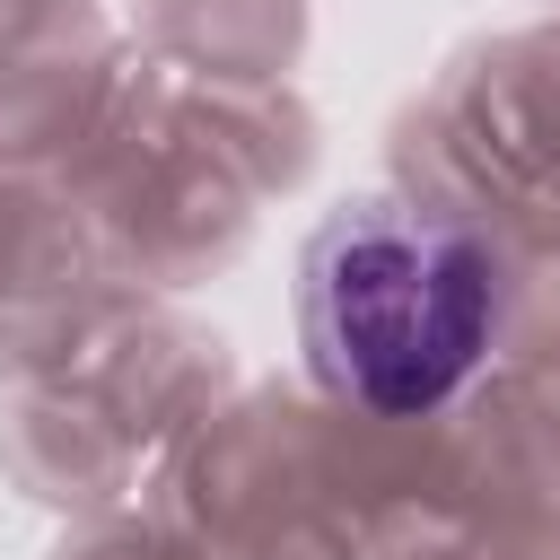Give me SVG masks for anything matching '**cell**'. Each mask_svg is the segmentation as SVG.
Segmentation results:
<instances>
[{
	"instance_id": "obj_1",
	"label": "cell",
	"mask_w": 560,
	"mask_h": 560,
	"mask_svg": "<svg viewBox=\"0 0 560 560\" xmlns=\"http://www.w3.org/2000/svg\"><path fill=\"white\" fill-rule=\"evenodd\" d=\"M315 350L332 385L385 420L438 411L490 350L499 324V271L481 236L411 210H350L315 245L306 280Z\"/></svg>"
}]
</instances>
